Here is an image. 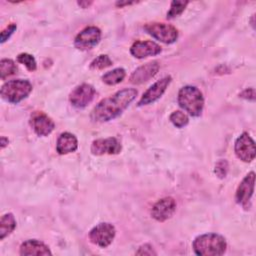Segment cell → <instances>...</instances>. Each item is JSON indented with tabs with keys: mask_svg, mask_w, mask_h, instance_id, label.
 I'll use <instances>...</instances> for the list:
<instances>
[{
	"mask_svg": "<svg viewBox=\"0 0 256 256\" xmlns=\"http://www.w3.org/2000/svg\"><path fill=\"white\" fill-rule=\"evenodd\" d=\"M159 70V64L157 61L148 62L138 67L130 76V82L132 84H142L152 77H154Z\"/></svg>",
	"mask_w": 256,
	"mask_h": 256,
	"instance_id": "9a60e30c",
	"label": "cell"
},
{
	"mask_svg": "<svg viewBox=\"0 0 256 256\" xmlns=\"http://www.w3.org/2000/svg\"><path fill=\"white\" fill-rule=\"evenodd\" d=\"M227 170H228V164L225 160H221L219 161L216 166H215V173L220 177L223 178L226 176L227 174Z\"/></svg>",
	"mask_w": 256,
	"mask_h": 256,
	"instance_id": "484cf974",
	"label": "cell"
},
{
	"mask_svg": "<svg viewBox=\"0 0 256 256\" xmlns=\"http://www.w3.org/2000/svg\"><path fill=\"white\" fill-rule=\"evenodd\" d=\"M240 97H242L244 99H247V100L254 101L255 100V90H254V88L245 89L242 93H240Z\"/></svg>",
	"mask_w": 256,
	"mask_h": 256,
	"instance_id": "f1b7e54d",
	"label": "cell"
},
{
	"mask_svg": "<svg viewBox=\"0 0 256 256\" xmlns=\"http://www.w3.org/2000/svg\"><path fill=\"white\" fill-rule=\"evenodd\" d=\"M178 104L189 115L200 116L204 107V98L201 91L195 86H184L178 92Z\"/></svg>",
	"mask_w": 256,
	"mask_h": 256,
	"instance_id": "3957f363",
	"label": "cell"
},
{
	"mask_svg": "<svg viewBox=\"0 0 256 256\" xmlns=\"http://www.w3.org/2000/svg\"><path fill=\"white\" fill-rule=\"evenodd\" d=\"M17 26L16 24H10L9 26H7L4 30L1 31V43L3 44L6 40L9 39V37L14 33V31L16 30Z\"/></svg>",
	"mask_w": 256,
	"mask_h": 256,
	"instance_id": "4316f807",
	"label": "cell"
},
{
	"mask_svg": "<svg viewBox=\"0 0 256 256\" xmlns=\"http://www.w3.org/2000/svg\"><path fill=\"white\" fill-rule=\"evenodd\" d=\"M78 147V140L75 135L69 132H63L57 139L56 150L59 154H68L74 152Z\"/></svg>",
	"mask_w": 256,
	"mask_h": 256,
	"instance_id": "ac0fdd59",
	"label": "cell"
},
{
	"mask_svg": "<svg viewBox=\"0 0 256 256\" xmlns=\"http://www.w3.org/2000/svg\"><path fill=\"white\" fill-rule=\"evenodd\" d=\"M255 173L250 172L245 176L236 191V201L238 204L246 207L254 192Z\"/></svg>",
	"mask_w": 256,
	"mask_h": 256,
	"instance_id": "5bb4252c",
	"label": "cell"
},
{
	"mask_svg": "<svg viewBox=\"0 0 256 256\" xmlns=\"http://www.w3.org/2000/svg\"><path fill=\"white\" fill-rule=\"evenodd\" d=\"M32 91V85L28 80L16 79L5 82L0 90V94L4 100L17 104L25 99Z\"/></svg>",
	"mask_w": 256,
	"mask_h": 256,
	"instance_id": "277c9868",
	"label": "cell"
},
{
	"mask_svg": "<svg viewBox=\"0 0 256 256\" xmlns=\"http://www.w3.org/2000/svg\"><path fill=\"white\" fill-rule=\"evenodd\" d=\"M16 227V220L12 213L4 214L0 220V239L3 240L6 236L11 234Z\"/></svg>",
	"mask_w": 256,
	"mask_h": 256,
	"instance_id": "d6986e66",
	"label": "cell"
},
{
	"mask_svg": "<svg viewBox=\"0 0 256 256\" xmlns=\"http://www.w3.org/2000/svg\"><path fill=\"white\" fill-rule=\"evenodd\" d=\"M51 251L43 242L35 239L24 241L20 246V255H51Z\"/></svg>",
	"mask_w": 256,
	"mask_h": 256,
	"instance_id": "e0dca14e",
	"label": "cell"
},
{
	"mask_svg": "<svg viewBox=\"0 0 256 256\" xmlns=\"http://www.w3.org/2000/svg\"><path fill=\"white\" fill-rule=\"evenodd\" d=\"M125 75H126V72L123 68H115L105 73L102 76V80L107 85H116L125 78Z\"/></svg>",
	"mask_w": 256,
	"mask_h": 256,
	"instance_id": "ffe728a7",
	"label": "cell"
},
{
	"mask_svg": "<svg viewBox=\"0 0 256 256\" xmlns=\"http://www.w3.org/2000/svg\"><path fill=\"white\" fill-rule=\"evenodd\" d=\"M30 126L38 136H48L55 128V123L43 112H33L30 117Z\"/></svg>",
	"mask_w": 256,
	"mask_h": 256,
	"instance_id": "7c38bea8",
	"label": "cell"
},
{
	"mask_svg": "<svg viewBox=\"0 0 256 256\" xmlns=\"http://www.w3.org/2000/svg\"><path fill=\"white\" fill-rule=\"evenodd\" d=\"M137 255H156L157 253L154 251L153 247L150 244H144L139 247L136 251Z\"/></svg>",
	"mask_w": 256,
	"mask_h": 256,
	"instance_id": "83f0119b",
	"label": "cell"
},
{
	"mask_svg": "<svg viewBox=\"0 0 256 256\" xmlns=\"http://www.w3.org/2000/svg\"><path fill=\"white\" fill-rule=\"evenodd\" d=\"M17 61L23 65H25V67L29 70V71H35L37 68V64H36V60L35 58L28 54V53H21L17 56Z\"/></svg>",
	"mask_w": 256,
	"mask_h": 256,
	"instance_id": "d4e9b609",
	"label": "cell"
},
{
	"mask_svg": "<svg viewBox=\"0 0 256 256\" xmlns=\"http://www.w3.org/2000/svg\"><path fill=\"white\" fill-rule=\"evenodd\" d=\"M137 90L122 89L115 94L102 99L92 110L91 118L97 122H107L119 116L136 98Z\"/></svg>",
	"mask_w": 256,
	"mask_h": 256,
	"instance_id": "6da1fadb",
	"label": "cell"
},
{
	"mask_svg": "<svg viewBox=\"0 0 256 256\" xmlns=\"http://www.w3.org/2000/svg\"><path fill=\"white\" fill-rule=\"evenodd\" d=\"M187 4H188V1H178V0L172 1L170 10L167 12V18L172 19L179 16L184 11Z\"/></svg>",
	"mask_w": 256,
	"mask_h": 256,
	"instance_id": "7402d4cb",
	"label": "cell"
},
{
	"mask_svg": "<svg viewBox=\"0 0 256 256\" xmlns=\"http://www.w3.org/2000/svg\"><path fill=\"white\" fill-rule=\"evenodd\" d=\"M121 148L120 142L115 137L97 139L91 144V152L94 155L118 154L121 151Z\"/></svg>",
	"mask_w": 256,
	"mask_h": 256,
	"instance_id": "4fadbf2b",
	"label": "cell"
},
{
	"mask_svg": "<svg viewBox=\"0 0 256 256\" xmlns=\"http://www.w3.org/2000/svg\"><path fill=\"white\" fill-rule=\"evenodd\" d=\"M7 144H8V139H7V138H5L4 136H3V137H1V148L3 149Z\"/></svg>",
	"mask_w": 256,
	"mask_h": 256,
	"instance_id": "f546056e",
	"label": "cell"
},
{
	"mask_svg": "<svg viewBox=\"0 0 256 256\" xmlns=\"http://www.w3.org/2000/svg\"><path fill=\"white\" fill-rule=\"evenodd\" d=\"M115 232V228L112 224L100 223L90 230L89 239L93 244L105 248L112 243Z\"/></svg>",
	"mask_w": 256,
	"mask_h": 256,
	"instance_id": "8992f818",
	"label": "cell"
},
{
	"mask_svg": "<svg viewBox=\"0 0 256 256\" xmlns=\"http://www.w3.org/2000/svg\"><path fill=\"white\" fill-rule=\"evenodd\" d=\"M95 93L96 91L92 85L83 83L72 90L69 96V100L74 107L84 108L93 100Z\"/></svg>",
	"mask_w": 256,
	"mask_h": 256,
	"instance_id": "9c48e42d",
	"label": "cell"
},
{
	"mask_svg": "<svg viewBox=\"0 0 256 256\" xmlns=\"http://www.w3.org/2000/svg\"><path fill=\"white\" fill-rule=\"evenodd\" d=\"M176 211V201L172 197H165L158 200L151 210L152 217L159 222L169 219Z\"/></svg>",
	"mask_w": 256,
	"mask_h": 256,
	"instance_id": "8fae6325",
	"label": "cell"
},
{
	"mask_svg": "<svg viewBox=\"0 0 256 256\" xmlns=\"http://www.w3.org/2000/svg\"><path fill=\"white\" fill-rule=\"evenodd\" d=\"M161 50L160 45L154 41H136L130 48L131 54L138 59L157 55Z\"/></svg>",
	"mask_w": 256,
	"mask_h": 256,
	"instance_id": "2e32d148",
	"label": "cell"
},
{
	"mask_svg": "<svg viewBox=\"0 0 256 256\" xmlns=\"http://www.w3.org/2000/svg\"><path fill=\"white\" fill-rule=\"evenodd\" d=\"M234 151L236 156L244 161V162H251L255 158L256 149H255V142L250 137V135L246 132L242 133L236 140Z\"/></svg>",
	"mask_w": 256,
	"mask_h": 256,
	"instance_id": "52a82bcc",
	"label": "cell"
},
{
	"mask_svg": "<svg viewBox=\"0 0 256 256\" xmlns=\"http://www.w3.org/2000/svg\"><path fill=\"white\" fill-rule=\"evenodd\" d=\"M170 82H171V76L163 77L162 79L155 82L143 93L142 97L140 98V100L138 102V105L139 106L148 105V104H151V103L157 101L163 95V93L166 91Z\"/></svg>",
	"mask_w": 256,
	"mask_h": 256,
	"instance_id": "30bf717a",
	"label": "cell"
},
{
	"mask_svg": "<svg viewBox=\"0 0 256 256\" xmlns=\"http://www.w3.org/2000/svg\"><path fill=\"white\" fill-rule=\"evenodd\" d=\"M17 72V66L11 59H2L0 61V73L1 79L5 80L9 76L14 75Z\"/></svg>",
	"mask_w": 256,
	"mask_h": 256,
	"instance_id": "44dd1931",
	"label": "cell"
},
{
	"mask_svg": "<svg viewBox=\"0 0 256 256\" xmlns=\"http://www.w3.org/2000/svg\"><path fill=\"white\" fill-rule=\"evenodd\" d=\"M112 65V60L108 55H99L96 57L91 63H90V68L94 70H101L104 68H107Z\"/></svg>",
	"mask_w": 256,
	"mask_h": 256,
	"instance_id": "cb8c5ba5",
	"label": "cell"
},
{
	"mask_svg": "<svg viewBox=\"0 0 256 256\" xmlns=\"http://www.w3.org/2000/svg\"><path fill=\"white\" fill-rule=\"evenodd\" d=\"M101 39V31L96 26H88L77 34L74 44L78 49L87 50L96 46Z\"/></svg>",
	"mask_w": 256,
	"mask_h": 256,
	"instance_id": "ba28073f",
	"label": "cell"
},
{
	"mask_svg": "<svg viewBox=\"0 0 256 256\" xmlns=\"http://www.w3.org/2000/svg\"><path fill=\"white\" fill-rule=\"evenodd\" d=\"M169 119H170V121L172 122V124H173L174 126H176L177 128H182V127L186 126V125L188 124V122H189L188 116H187L184 112L179 111V110L174 111V112L170 115Z\"/></svg>",
	"mask_w": 256,
	"mask_h": 256,
	"instance_id": "603a6c76",
	"label": "cell"
},
{
	"mask_svg": "<svg viewBox=\"0 0 256 256\" xmlns=\"http://www.w3.org/2000/svg\"><path fill=\"white\" fill-rule=\"evenodd\" d=\"M192 246L197 255L219 256L226 251L227 243L223 236L216 233H208L196 237Z\"/></svg>",
	"mask_w": 256,
	"mask_h": 256,
	"instance_id": "7a4b0ae2",
	"label": "cell"
},
{
	"mask_svg": "<svg viewBox=\"0 0 256 256\" xmlns=\"http://www.w3.org/2000/svg\"><path fill=\"white\" fill-rule=\"evenodd\" d=\"M144 29L152 37L166 44L174 43L178 38L177 29L170 24L154 22L146 24L144 26Z\"/></svg>",
	"mask_w": 256,
	"mask_h": 256,
	"instance_id": "5b68a950",
	"label": "cell"
},
{
	"mask_svg": "<svg viewBox=\"0 0 256 256\" xmlns=\"http://www.w3.org/2000/svg\"><path fill=\"white\" fill-rule=\"evenodd\" d=\"M133 3H134V2H123V3H122V2H117L116 5L122 7L123 5H129V4H133Z\"/></svg>",
	"mask_w": 256,
	"mask_h": 256,
	"instance_id": "4dcf8cb0",
	"label": "cell"
}]
</instances>
